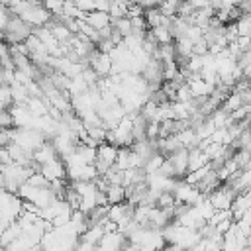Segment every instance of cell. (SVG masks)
I'll return each mask as SVG.
<instances>
[{
	"mask_svg": "<svg viewBox=\"0 0 251 251\" xmlns=\"http://www.w3.org/2000/svg\"><path fill=\"white\" fill-rule=\"evenodd\" d=\"M112 25H114V29H116V31H120L124 37L131 35V20H129L127 16L118 18V20H112Z\"/></svg>",
	"mask_w": 251,
	"mask_h": 251,
	"instance_id": "cell-13",
	"label": "cell"
},
{
	"mask_svg": "<svg viewBox=\"0 0 251 251\" xmlns=\"http://www.w3.org/2000/svg\"><path fill=\"white\" fill-rule=\"evenodd\" d=\"M88 65L94 69V73L98 76H108L112 71H114V61H112V55L110 53H104L100 49H94L88 57Z\"/></svg>",
	"mask_w": 251,
	"mask_h": 251,
	"instance_id": "cell-6",
	"label": "cell"
},
{
	"mask_svg": "<svg viewBox=\"0 0 251 251\" xmlns=\"http://www.w3.org/2000/svg\"><path fill=\"white\" fill-rule=\"evenodd\" d=\"M12 104H14L12 86L10 84H2L0 86V108H10Z\"/></svg>",
	"mask_w": 251,
	"mask_h": 251,
	"instance_id": "cell-14",
	"label": "cell"
},
{
	"mask_svg": "<svg viewBox=\"0 0 251 251\" xmlns=\"http://www.w3.org/2000/svg\"><path fill=\"white\" fill-rule=\"evenodd\" d=\"M82 20L88 22L96 29H102V27H106V25L112 24V16L106 10H90V12H84V18Z\"/></svg>",
	"mask_w": 251,
	"mask_h": 251,
	"instance_id": "cell-10",
	"label": "cell"
},
{
	"mask_svg": "<svg viewBox=\"0 0 251 251\" xmlns=\"http://www.w3.org/2000/svg\"><path fill=\"white\" fill-rule=\"evenodd\" d=\"M127 237L116 229V231H106L102 235V239L98 241V249H122V247H127Z\"/></svg>",
	"mask_w": 251,
	"mask_h": 251,
	"instance_id": "cell-8",
	"label": "cell"
},
{
	"mask_svg": "<svg viewBox=\"0 0 251 251\" xmlns=\"http://www.w3.org/2000/svg\"><path fill=\"white\" fill-rule=\"evenodd\" d=\"M14 126V116L10 108H0V127H12Z\"/></svg>",
	"mask_w": 251,
	"mask_h": 251,
	"instance_id": "cell-16",
	"label": "cell"
},
{
	"mask_svg": "<svg viewBox=\"0 0 251 251\" xmlns=\"http://www.w3.org/2000/svg\"><path fill=\"white\" fill-rule=\"evenodd\" d=\"M2 39H4V29L0 27V41H2Z\"/></svg>",
	"mask_w": 251,
	"mask_h": 251,
	"instance_id": "cell-19",
	"label": "cell"
},
{
	"mask_svg": "<svg viewBox=\"0 0 251 251\" xmlns=\"http://www.w3.org/2000/svg\"><path fill=\"white\" fill-rule=\"evenodd\" d=\"M106 198H108V204L124 202V200L127 198L126 186H124V184H108V188H106Z\"/></svg>",
	"mask_w": 251,
	"mask_h": 251,
	"instance_id": "cell-12",
	"label": "cell"
},
{
	"mask_svg": "<svg viewBox=\"0 0 251 251\" xmlns=\"http://www.w3.org/2000/svg\"><path fill=\"white\" fill-rule=\"evenodd\" d=\"M12 139L27 151H35L47 141V137L41 129H37V127H20V126L12 127Z\"/></svg>",
	"mask_w": 251,
	"mask_h": 251,
	"instance_id": "cell-2",
	"label": "cell"
},
{
	"mask_svg": "<svg viewBox=\"0 0 251 251\" xmlns=\"http://www.w3.org/2000/svg\"><path fill=\"white\" fill-rule=\"evenodd\" d=\"M235 190L231 188V184H220L218 188H214L210 194H208V200L212 202V206L216 210H229L233 200H235Z\"/></svg>",
	"mask_w": 251,
	"mask_h": 251,
	"instance_id": "cell-5",
	"label": "cell"
},
{
	"mask_svg": "<svg viewBox=\"0 0 251 251\" xmlns=\"http://www.w3.org/2000/svg\"><path fill=\"white\" fill-rule=\"evenodd\" d=\"M167 157L171 159V163H173V167L176 171V176L184 178V175L188 173V149L186 147H178L173 153H169Z\"/></svg>",
	"mask_w": 251,
	"mask_h": 251,
	"instance_id": "cell-9",
	"label": "cell"
},
{
	"mask_svg": "<svg viewBox=\"0 0 251 251\" xmlns=\"http://www.w3.org/2000/svg\"><path fill=\"white\" fill-rule=\"evenodd\" d=\"M73 4H76L80 10H84V12H90V10H96V6H94V0H71Z\"/></svg>",
	"mask_w": 251,
	"mask_h": 251,
	"instance_id": "cell-18",
	"label": "cell"
},
{
	"mask_svg": "<svg viewBox=\"0 0 251 251\" xmlns=\"http://www.w3.org/2000/svg\"><path fill=\"white\" fill-rule=\"evenodd\" d=\"M39 171L45 175V178H47L49 182H51V180H59V178H67V167H65V161H63L61 157L43 163Z\"/></svg>",
	"mask_w": 251,
	"mask_h": 251,
	"instance_id": "cell-7",
	"label": "cell"
},
{
	"mask_svg": "<svg viewBox=\"0 0 251 251\" xmlns=\"http://www.w3.org/2000/svg\"><path fill=\"white\" fill-rule=\"evenodd\" d=\"M24 212V200L18 192H12L4 186H0V214L8 222H16L18 216Z\"/></svg>",
	"mask_w": 251,
	"mask_h": 251,
	"instance_id": "cell-3",
	"label": "cell"
},
{
	"mask_svg": "<svg viewBox=\"0 0 251 251\" xmlns=\"http://www.w3.org/2000/svg\"><path fill=\"white\" fill-rule=\"evenodd\" d=\"M10 18H12V10H10L6 4L0 2V27H2V29L6 27V24H8Z\"/></svg>",
	"mask_w": 251,
	"mask_h": 251,
	"instance_id": "cell-17",
	"label": "cell"
},
{
	"mask_svg": "<svg viewBox=\"0 0 251 251\" xmlns=\"http://www.w3.org/2000/svg\"><path fill=\"white\" fill-rule=\"evenodd\" d=\"M41 4L53 14V16H57V14H61L63 12V6H65V0H41Z\"/></svg>",
	"mask_w": 251,
	"mask_h": 251,
	"instance_id": "cell-15",
	"label": "cell"
},
{
	"mask_svg": "<svg viewBox=\"0 0 251 251\" xmlns=\"http://www.w3.org/2000/svg\"><path fill=\"white\" fill-rule=\"evenodd\" d=\"M57 157H59V153H57V149H55V145H53L51 139L45 141L39 149L33 151V161H37L39 165H43V163H47V161H51V159H57Z\"/></svg>",
	"mask_w": 251,
	"mask_h": 251,
	"instance_id": "cell-11",
	"label": "cell"
},
{
	"mask_svg": "<svg viewBox=\"0 0 251 251\" xmlns=\"http://www.w3.org/2000/svg\"><path fill=\"white\" fill-rule=\"evenodd\" d=\"M12 14L20 16V18H22L24 22H27L31 27L45 25V24L53 18V14H51L41 2H25V0L18 2V4L12 8Z\"/></svg>",
	"mask_w": 251,
	"mask_h": 251,
	"instance_id": "cell-1",
	"label": "cell"
},
{
	"mask_svg": "<svg viewBox=\"0 0 251 251\" xmlns=\"http://www.w3.org/2000/svg\"><path fill=\"white\" fill-rule=\"evenodd\" d=\"M33 31V27L27 24V22H24L20 16H16V14H12V18L8 20V24H6V27H4V39L12 45V43H22V41H25L27 37H29V33Z\"/></svg>",
	"mask_w": 251,
	"mask_h": 251,
	"instance_id": "cell-4",
	"label": "cell"
}]
</instances>
